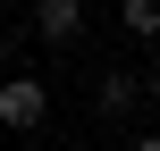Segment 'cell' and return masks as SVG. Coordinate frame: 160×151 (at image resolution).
<instances>
[{
  "mask_svg": "<svg viewBox=\"0 0 160 151\" xmlns=\"http://www.w3.org/2000/svg\"><path fill=\"white\" fill-rule=\"evenodd\" d=\"M42 118H51V84L42 76H0V126L8 134H34Z\"/></svg>",
  "mask_w": 160,
  "mask_h": 151,
  "instance_id": "cell-1",
  "label": "cell"
},
{
  "mask_svg": "<svg viewBox=\"0 0 160 151\" xmlns=\"http://www.w3.org/2000/svg\"><path fill=\"white\" fill-rule=\"evenodd\" d=\"M143 92H152V84H143V76H127V67H110V76L93 84V101H101V118H135V101H143Z\"/></svg>",
  "mask_w": 160,
  "mask_h": 151,
  "instance_id": "cell-2",
  "label": "cell"
},
{
  "mask_svg": "<svg viewBox=\"0 0 160 151\" xmlns=\"http://www.w3.org/2000/svg\"><path fill=\"white\" fill-rule=\"evenodd\" d=\"M34 25H42V42H76L84 34V0H34Z\"/></svg>",
  "mask_w": 160,
  "mask_h": 151,
  "instance_id": "cell-3",
  "label": "cell"
},
{
  "mask_svg": "<svg viewBox=\"0 0 160 151\" xmlns=\"http://www.w3.org/2000/svg\"><path fill=\"white\" fill-rule=\"evenodd\" d=\"M118 25L135 42H160V0H118Z\"/></svg>",
  "mask_w": 160,
  "mask_h": 151,
  "instance_id": "cell-4",
  "label": "cell"
},
{
  "mask_svg": "<svg viewBox=\"0 0 160 151\" xmlns=\"http://www.w3.org/2000/svg\"><path fill=\"white\" fill-rule=\"evenodd\" d=\"M135 151H160V126H143V134H135Z\"/></svg>",
  "mask_w": 160,
  "mask_h": 151,
  "instance_id": "cell-5",
  "label": "cell"
},
{
  "mask_svg": "<svg viewBox=\"0 0 160 151\" xmlns=\"http://www.w3.org/2000/svg\"><path fill=\"white\" fill-rule=\"evenodd\" d=\"M143 84H152V109H160V67H152V76H143Z\"/></svg>",
  "mask_w": 160,
  "mask_h": 151,
  "instance_id": "cell-6",
  "label": "cell"
},
{
  "mask_svg": "<svg viewBox=\"0 0 160 151\" xmlns=\"http://www.w3.org/2000/svg\"><path fill=\"white\" fill-rule=\"evenodd\" d=\"M0 67H8V25H0Z\"/></svg>",
  "mask_w": 160,
  "mask_h": 151,
  "instance_id": "cell-7",
  "label": "cell"
}]
</instances>
